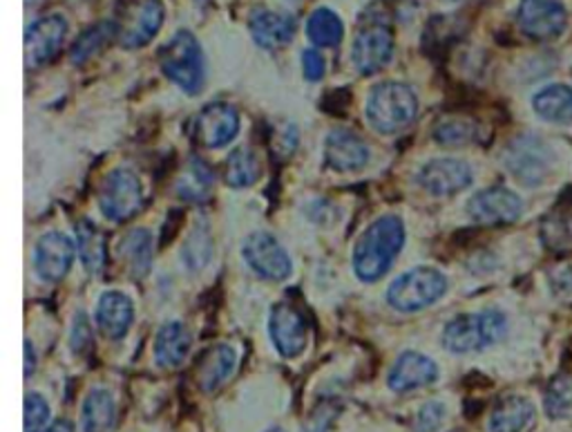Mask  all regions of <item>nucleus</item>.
<instances>
[{
	"mask_svg": "<svg viewBox=\"0 0 572 432\" xmlns=\"http://www.w3.org/2000/svg\"><path fill=\"white\" fill-rule=\"evenodd\" d=\"M405 246V224L399 215H380L358 237L351 265L354 274L362 283H375L383 278Z\"/></svg>",
	"mask_w": 572,
	"mask_h": 432,
	"instance_id": "nucleus-1",
	"label": "nucleus"
},
{
	"mask_svg": "<svg viewBox=\"0 0 572 432\" xmlns=\"http://www.w3.org/2000/svg\"><path fill=\"white\" fill-rule=\"evenodd\" d=\"M159 68L181 92L195 97L206 86V56L200 38L190 30L175 32L159 49Z\"/></svg>",
	"mask_w": 572,
	"mask_h": 432,
	"instance_id": "nucleus-2",
	"label": "nucleus"
},
{
	"mask_svg": "<svg viewBox=\"0 0 572 432\" xmlns=\"http://www.w3.org/2000/svg\"><path fill=\"white\" fill-rule=\"evenodd\" d=\"M418 117L416 92L401 81L378 84L367 99V119L383 135H396Z\"/></svg>",
	"mask_w": 572,
	"mask_h": 432,
	"instance_id": "nucleus-3",
	"label": "nucleus"
},
{
	"mask_svg": "<svg viewBox=\"0 0 572 432\" xmlns=\"http://www.w3.org/2000/svg\"><path fill=\"white\" fill-rule=\"evenodd\" d=\"M507 334V319L498 310L461 314L442 330V347L452 354H474L496 345Z\"/></svg>",
	"mask_w": 572,
	"mask_h": 432,
	"instance_id": "nucleus-4",
	"label": "nucleus"
},
{
	"mask_svg": "<svg viewBox=\"0 0 572 432\" xmlns=\"http://www.w3.org/2000/svg\"><path fill=\"white\" fill-rule=\"evenodd\" d=\"M448 291V278L434 267H414L401 274L388 289V302L396 312H420Z\"/></svg>",
	"mask_w": 572,
	"mask_h": 432,
	"instance_id": "nucleus-5",
	"label": "nucleus"
},
{
	"mask_svg": "<svg viewBox=\"0 0 572 432\" xmlns=\"http://www.w3.org/2000/svg\"><path fill=\"white\" fill-rule=\"evenodd\" d=\"M557 153L548 142L537 135H524L507 144L503 153L505 168L513 173L524 187H539L554 168Z\"/></svg>",
	"mask_w": 572,
	"mask_h": 432,
	"instance_id": "nucleus-6",
	"label": "nucleus"
},
{
	"mask_svg": "<svg viewBox=\"0 0 572 432\" xmlns=\"http://www.w3.org/2000/svg\"><path fill=\"white\" fill-rule=\"evenodd\" d=\"M144 207V187L128 168L112 170L99 189V209L110 222H128Z\"/></svg>",
	"mask_w": 572,
	"mask_h": 432,
	"instance_id": "nucleus-7",
	"label": "nucleus"
},
{
	"mask_svg": "<svg viewBox=\"0 0 572 432\" xmlns=\"http://www.w3.org/2000/svg\"><path fill=\"white\" fill-rule=\"evenodd\" d=\"M242 258L260 278L271 283H284L293 274L291 256L269 231H253L246 235L242 244Z\"/></svg>",
	"mask_w": 572,
	"mask_h": 432,
	"instance_id": "nucleus-8",
	"label": "nucleus"
},
{
	"mask_svg": "<svg viewBox=\"0 0 572 432\" xmlns=\"http://www.w3.org/2000/svg\"><path fill=\"white\" fill-rule=\"evenodd\" d=\"M394 47H396L394 32L388 23H380V21L367 23L354 36L351 64L364 77L375 75L394 58Z\"/></svg>",
	"mask_w": 572,
	"mask_h": 432,
	"instance_id": "nucleus-9",
	"label": "nucleus"
},
{
	"mask_svg": "<svg viewBox=\"0 0 572 432\" xmlns=\"http://www.w3.org/2000/svg\"><path fill=\"white\" fill-rule=\"evenodd\" d=\"M68 38V21L60 14H45L27 25L25 30V66L36 70L47 66L63 49Z\"/></svg>",
	"mask_w": 572,
	"mask_h": 432,
	"instance_id": "nucleus-10",
	"label": "nucleus"
},
{
	"mask_svg": "<svg viewBox=\"0 0 572 432\" xmlns=\"http://www.w3.org/2000/svg\"><path fill=\"white\" fill-rule=\"evenodd\" d=\"M517 25L532 41H557L568 27L561 0H519Z\"/></svg>",
	"mask_w": 572,
	"mask_h": 432,
	"instance_id": "nucleus-11",
	"label": "nucleus"
},
{
	"mask_svg": "<svg viewBox=\"0 0 572 432\" xmlns=\"http://www.w3.org/2000/svg\"><path fill=\"white\" fill-rule=\"evenodd\" d=\"M166 23L164 0H139L119 23V45L125 49H142L150 45Z\"/></svg>",
	"mask_w": 572,
	"mask_h": 432,
	"instance_id": "nucleus-12",
	"label": "nucleus"
},
{
	"mask_svg": "<svg viewBox=\"0 0 572 432\" xmlns=\"http://www.w3.org/2000/svg\"><path fill=\"white\" fill-rule=\"evenodd\" d=\"M77 256V242L63 231H47L34 246V269L41 280L58 283L68 276Z\"/></svg>",
	"mask_w": 572,
	"mask_h": 432,
	"instance_id": "nucleus-13",
	"label": "nucleus"
},
{
	"mask_svg": "<svg viewBox=\"0 0 572 432\" xmlns=\"http://www.w3.org/2000/svg\"><path fill=\"white\" fill-rule=\"evenodd\" d=\"M524 202L517 193L505 187H492L470 198L468 215L483 226L513 224L521 218Z\"/></svg>",
	"mask_w": 572,
	"mask_h": 432,
	"instance_id": "nucleus-14",
	"label": "nucleus"
},
{
	"mask_svg": "<svg viewBox=\"0 0 572 432\" xmlns=\"http://www.w3.org/2000/svg\"><path fill=\"white\" fill-rule=\"evenodd\" d=\"M472 181H474L472 166L463 159H452V157L431 159L418 173L420 187L436 198L457 196L470 189Z\"/></svg>",
	"mask_w": 572,
	"mask_h": 432,
	"instance_id": "nucleus-15",
	"label": "nucleus"
},
{
	"mask_svg": "<svg viewBox=\"0 0 572 432\" xmlns=\"http://www.w3.org/2000/svg\"><path fill=\"white\" fill-rule=\"evenodd\" d=\"M239 133V112L235 106L217 101L209 103L195 117V140L211 148L220 151L228 146Z\"/></svg>",
	"mask_w": 572,
	"mask_h": 432,
	"instance_id": "nucleus-16",
	"label": "nucleus"
},
{
	"mask_svg": "<svg viewBox=\"0 0 572 432\" xmlns=\"http://www.w3.org/2000/svg\"><path fill=\"white\" fill-rule=\"evenodd\" d=\"M269 336L284 358H298L309 345V325L295 307L278 302L269 317Z\"/></svg>",
	"mask_w": 572,
	"mask_h": 432,
	"instance_id": "nucleus-17",
	"label": "nucleus"
},
{
	"mask_svg": "<svg viewBox=\"0 0 572 432\" xmlns=\"http://www.w3.org/2000/svg\"><path fill=\"white\" fill-rule=\"evenodd\" d=\"M295 30H298L295 19L291 14L278 12V10L260 8L248 19V32H250L253 43L269 52H278V49L287 47L293 41Z\"/></svg>",
	"mask_w": 572,
	"mask_h": 432,
	"instance_id": "nucleus-18",
	"label": "nucleus"
},
{
	"mask_svg": "<svg viewBox=\"0 0 572 432\" xmlns=\"http://www.w3.org/2000/svg\"><path fill=\"white\" fill-rule=\"evenodd\" d=\"M436 379H438V365L429 356L420 352H403L390 369L388 386L390 390L405 395L431 386L436 384Z\"/></svg>",
	"mask_w": 572,
	"mask_h": 432,
	"instance_id": "nucleus-19",
	"label": "nucleus"
},
{
	"mask_svg": "<svg viewBox=\"0 0 572 432\" xmlns=\"http://www.w3.org/2000/svg\"><path fill=\"white\" fill-rule=\"evenodd\" d=\"M369 157V146L354 131L336 129L325 140V162L336 173H358Z\"/></svg>",
	"mask_w": 572,
	"mask_h": 432,
	"instance_id": "nucleus-20",
	"label": "nucleus"
},
{
	"mask_svg": "<svg viewBox=\"0 0 572 432\" xmlns=\"http://www.w3.org/2000/svg\"><path fill=\"white\" fill-rule=\"evenodd\" d=\"M135 321V304L123 291H105L97 302V325L110 341H119L131 332Z\"/></svg>",
	"mask_w": 572,
	"mask_h": 432,
	"instance_id": "nucleus-21",
	"label": "nucleus"
},
{
	"mask_svg": "<svg viewBox=\"0 0 572 432\" xmlns=\"http://www.w3.org/2000/svg\"><path fill=\"white\" fill-rule=\"evenodd\" d=\"M235 365H237L235 347H231L226 343L213 345L211 350L204 352V356L198 363V375H195L198 386L204 392L220 390L235 373Z\"/></svg>",
	"mask_w": 572,
	"mask_h": 432,
	"instance_id": "nucleus-22",
	"label": "nucleus"
},
{
	"mask_svg": "<svg viewBox=\"0 0 572 432\" xmlns=\"http://www.w3.org/2000/svg\"><path fill=\"white\" fill-rule=\"evenodd\" d=\"M213 184H215V175L211 166L200 157H190L175 181V191L183 202L202 204L211 198Z\"/></svg>",
	"mask_w": 572,
	"mask_h": 432,
	"instance_id": "nucleus-23",
	"label": "nucleus"
},
{
	"mask_svg": "<svg viewBox=\"0 0 572 432\" xmlns=\"http://www.w3.org/2000/svg\"><path fill=\"white\" fill-rule=\"evenodd\" d=\"M190 345H193V339H190V332L186 330V325L179 321H170L157 332L155 363L164 369L179 367L186 361V356L190 354Z\"/></svg>",
	"mask_w": 572,
	"mask_h": 432,
	"instance_id": "nucleus-24",
	"label": "nucleus"
},
{
	"mask_svg": "<svg viewBox=\"0 0 572 432\" xmlns=\"http://www.w3.org/2000/svg\"><path fill=\"white\" fill-rule=\"evenodd\" d=\"M535 423V406L526 397H505L490 414V432H526Z\"/></svg>",
	"mask_w": 572,
	"mask_h": 432,
	"instance_id": "nucleus-25",
	"label": "nucleus"
},
{
	"mask_svg": "<svg viewBox=\"0 0 572 432\" xmlns=\"http://www.w3.org/2000/svg\"><path fill=\"white\" fill-rule=\"evenodd\" d=\"M304 32L311 45L317 49L338 47L345 38V21L332 8H317L309 14Z\"/></svg>",
	"mask_w": 572,
	"mask_h": 432,
	"instance_id": "nucleus-26",
	"label": "nucleus"
},
{
	"mask_svg": "<svg viewBox=\"0 0 572 432\" xmlns=\"http://www.w3.org/2000/svg\"><path fill=\"white\" fill-rule=\"evenodd\" d=\"M77 252L81 256V263L88 274H101L108 263V237L105 233L92 222L81 220L77 224Z\"/></svg>",
	"mask_w": 572,
	"mask_h": 432,
	"instance_id": "nucleus-27",
	"label": "nucleus"
},
{
	"mask_svg": "<svg viewBox=\"0 0 572 432\" xmlns=\"http://www.w3.org/2000/svg\"><path fill=\"white\" fill-rule=\"evenodd\" d=\"M532 110L550 123H572V86L552 84L532 97Z\"/></svg>",
	"mask_w": 572,
	"mask_h": 432,
	"instance_id": "nucleus-28",
	"label": "nucleus"
},
{
	"mask_svg": "<svg viewBox=\"0 0 572 432\" xmlns=\"http://www.w3.org/2000/svg\"><path fill=\"white\" fill-rule=\"evenodd\" d=\"M114 421H116V403L112 392L105 388L90 390L81 408L83 432H110Z\"/></svg>",
	"mask_w": 572,
	"mask_h": 432,
	"instance_id": "nucleus-29",
	"label": "nucleus"
},
{
	"mask_svg": "<svg viewBox=\"0 0 572 432\" xmlns=\"http://www.w3.org/2000/svg\"><path fill=\"white\" fill-rule=\"evenodd\" d=\"M114 38H119V23L114 21H99L86 32L77 36V41L70 47V64L83 66L92 56H97L105 45H110Z\"/></svg>",
	"mask_w": 572,
	"mask_h": 432,
	"instance_id": "nucleus-30",
	"label": "nucleus"
},
{
	"mask_svg": "<svg viewBox=\"0 0 572 432\" xmlns=\"http://www.w3.org/2000/svg\"><path fill=\"white\" fill-rule=\"evenodd\" d=\"M121 258L135 278H146L153 269V235L148 229H133L121 242Z\"/></svg>",
	"mask_w": 572,
	"mask_h": 432,
	"instance_id": "nucleus-31",
	"label": "nucleus"
},
{
	"mask_svg": "<svg viewBox=\"0 0 572 432\" xmlns=\"http://www.w3.org/2000/svg\"><path fill=\"white\" fill-rule=\"evenodd\" d=\"M262 177V164L258 155L250 148H235L226 164H224V179L233 189H248L256 187L258 179Z\"/></svg>",
	"mask_w": 572,
	"mask_h": 432,
	"instance_id": "nucleus-32",
	"label": "nucleus"
},
{
	"mask_svg": "<svg viewBox=\"0 0 572 432\" xmlns=\"http://www.w3.org/2000/svg\"><path fill=\"white\" fill-rule=\"evenodd\" d=\"M213 258V233L209 224L202 220L195 224V229L190 231L181 246V261L186 269L190 272H202Z\"/></svg>",
	"mask_w": 572,
	"mask_h": 432,
	"instance_id": "nucleus-33",
	"label": "nucleus"
},
{
	"mask_svg": "<svg viewBox=\"0 0 572 432\" xmlns=\"http://www.w3.org/2000/svg\"><path fill=\"white\" fill-rule=\"evenodd\" d=\"M479 129L476 123L470 119H442L434 129V140L440 146L448 148H461L476 140Z\"/></svg>",
	"mask_w": 572,
	"mask_h": 432,
	"instance_id": "nucleus-34",
	"label": "nucleus"
},
{
	"mask_svg": "<svg viewBox=\"0 0 572 432\" xmlns=\"http://www.w3.org/2000/svg\"><path fill=\"white\" fill-rule=\"evenodd\" d=\"M543 406L550 419H561L570 412L572 408V379L568 375H559L550 381L546 395H543Z\"/></svg>",
	"mask_w": 572,
	"mask_h": 432,
	"instance_id": "nucleus-35",
	"label": "nucleus"
},
{
	"mask_svg": "<svg viewBox=\"0 0 572 432\" xmlns=\"http://www.w3.org/2000/svg\"><path fill=\"white\" fill-rule=\"evenodd\" d=\"M543 242L552 250H570L572 246V218L552 215L543 222Z\"/></svg>",
	"mask_w": 572,
	"mask_h": 432,
	"instance_id": "nucleus-36",
	"label": "nucleus"
},
{
	"mask_svg": "<svg viewBox=\"0 0 572 432\" xmlns=\"http://www.w3.org/2000/svg\"><path fill=\"white\" fill-rule=\"evenodd\" d=\"M49 421V403L43 395L30 392L25 397V432H41Z\"/></svg>",
	"mask_w": 572,
	"mask_h": 432,
	"instance_id": "nucleus-37",
	"label": "nucleus"
},
{
	"mask_svg": "<svg viewBox=\"0 0 572 432\" xmlns=\"http://www.w3.org/2000/svg\"><path fill=\"white\" fill-rule=\"evenodd\" d=\"M300 66H302V77L311 84L323 81L327 75V58L317 47H306L300 54Z\"/></svg>",
	"mask_w": 572,
	"mask_h": 432,
	"instance_id": "nucleus-38",
	"label": "nucleus"
},
{
	"mask_svg": "<svg viewBox=\"0 0 572 432\" xmlns=\"http://www.w3.org/2000/svg\"><path fill=\"white\" fill-rule=\"evenodd\" d=\"M445 414H448V410H445V406L440 401H427L414 419V430L416 432H438L445 421Z\"/></svg>",
	"mask_w": 572,
	"mask_h": 432,
	"instance_id": "nucleus-39",
	"label": "nucleus"
},
{
	"mask_svg": "<svg viewBox=\"0 0 572 432\" xmlns=\"http://www.w3.org/2000/svg\"><path fill=\"white\" fill-rule=\"evenodd\" d=\"M92 325L88 321V317L83 312L77 314L75 323H72V332H70V350L77 356H86L92 350Z\"/></svg>",
	"mask_w": 572,
	"mask_h": 432,
	"instance_id": "nucleus-40",
	"label": "nucleus"
},
{
	"mask_svg": "<svg viewBox=\"0 0 572 432\" xmlns=\"http://www.w3.org/2000/svg\"><path fill=\"white\" fill-rule=\"evenodd\" d=\"M329 408L332 406L325 403V406H321L313 412V417L309 419V425H306L309 432H327V428L332 425L334 417L338 414V408H334V410H329Z\"/></svg>",
	"mask_w": 572,
	"mask_h": 432,
	"instance_id": "nucleus-41",
	"label": "nucleus"
},
{
	"mask_svg": "<svg viewBox=\"0 0 572 432\" xmlns=\"http://www.w3.org/2000/svg\"><path fill=\"white\" fill-rule=\"evenodd\" d=\"M36 365H38V356H36V350H34L32 341L27 339V341H25V377H32V375H34Z\"/></svg>",
	"mask_w": 572,
	"mask_h": 432,
	"instance_id": "nucleus-42",
	"label": "nucleus"
},
{
	"mask_svg": "<svg viewBox=\"0 0 572 432\" xmlns=\"http://www.w3.org/2000/svg\"><path fill=\"white\" fill-rule=\"evenodd\" d=\"M41 432H75V425L70 421H66V419H58V421L49 423L47 428H43Z\"/></svg>",
	"mask_w": 572,
	"mask_h": 432,
	"instance_id": "nucleus-43",
	"label": "nucleus"
},
{
	"mask_svg": "<svg viewBox=\"0 0 572 432\" xmlns=\"http://www.w3.org/2000/svg\"><path fill=\"white\" fill-rule=\"evenodd\" d=\"M267 432H287L284 428H271V430H267Z\"/></svg>",
	"mask_w": 572,
	"mask_h": 432,
	"instance_id": "nucleus-44",
	"label": "nucleus"
}]
</instances>
